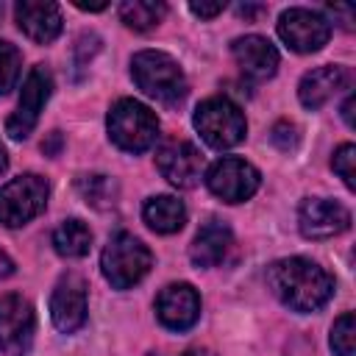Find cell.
I'll use <instances>...</instances> for the list:
<instances>
[{
	"mask_svg": "<svg viewBox=\"0 0 356 356\" xmlns=\"http://www.w3.org/2000/svg\"><path fill=\"white\" fill-rule=\"evenodd\" d=\"M273 295L292 312H317L334 295V278L312 259H278L267 270Z\"/></svg>",
	"mask_w": 356,
	"mask_h": 356,
	"instance_id": "1",
	"label": "cell"
},
{
	"mask_svg": "<svg viewBox=\"0 0 356 356\" xmlns=\"http://www.w3.org/2000/svg\"><path fill=\"white\" fill-rule=\"evenodd\" d=\"M131 78L156 103L175 106L186 97V75L178 61L161 50H142L131 58Z\"/></svg>",
	"mask_w": 356,
	"mask_h": 356,
	"instance_id": "2",
	"label": "cell"
},
{
	"mask_svg": "<svg viewBox=\"0 0 356 356\" xmlns=\"http://www.w3.org/2000/svg\"><path fill=\"white\" fill-rule=\"evenodd\" d=\"M106 128H108L111 142L120 150H128V153L147 150L159 136L156 114L145 103H139L134 97H122V100H117L111 106V111L106 117Z\"/></svg>",
	"mask_w": 356,
	"mask_h": 356,
	"instance_id": "3",
	"label": "cell"
},
{
	"mask_svg": "<svg viewBox=\"0 0 356 356\" xmlns=\"http://www.w3.org/2000/svg\"><path fill=\"white\" fill-rule=\"evenodd\" d=\"M150 264H153L150 248L125 231L111 236L100 256V270L114 289H128V286L139 284L147 275Z\"/></svg>",
	"mask_w": 356,
	"mask_h": 356,
	"instance_id": "4",
	"label": "cell"
},
{
	"mask_svg": "<svg viewBox=\"0 0 356 356\" xmlns=\"http://www.w3.org/2000/svg\"><path fill=\"white\" fill-rule=\"evenodd\" d=\"M195 128L214 150H228L245 139L248 122L239 106L228 97H209L195 108Z\"/></svg>",
	"mask_w": 356,
	"mask_h": 356,
	"instance_id": "5",
	"label": "cell"
},
{
	"mask_svg": "<svg viewBox=\"0 0 356 356\" xmlns=\"http://www.w3.org/2000/svg\"><path fill=\"white\" fill-rule=\"evenodd\" d=\"M47 195H50V186L36 172H25L8 181L6 186H0V225L19 228L31 222L39 211H44Z\"/></svg>",
	"mask_w": 356,
	"mask_h": 356,
	"instance_id": "6",
	"label": "cell"
},
{
	"mask_svg": "<svg viewBox=\"0 0 356 356\" xmlns=\"http://www.w3.org/2000/svg\"><path fill=\"white\" fill-rule=\"evenodd\" d=\"M261 184L259 170L236 156H225L220 161H214L206 172V186L211 189V195H217L225 203H242L248 200Z\"/></svg>",
	"mask_w": 356,
	"mask_h": 356,
	"instance_id": "7",
	"label": "cell"
},
{
	"mask_svg": "<svg viewBox=\"0 0 356 356\" xmlns=\"http://www.w3.org/2000/svg\"><path fill=\"white\" fill-rule=\"evenodd\" d=\"M33 306L17 292L0 295V350L8 356H25L33 345Z\"/></svg>",
	"mask_w": 356,
	"mask_h": 356,
	"instance_id": "8",
	"label": "cell"
},
{
	"mask_svg": "<svg viewBox=\"0 0 356 356\" xmlns=\"http://www.w3.org/2000/svg\"><path fill=\"white\" fill-rule=\"evenodd\" d=\"M278 36L295 53H317L331 36V22L312 8H286L278 17Z\"/></svg>",
	"mask_w": 356,
	"mask_h": 356,
	"instance_id": "9",
	"label": "cell"
},
{
	"mask_svg": "<svg viewBox=\"0 0 356 356\" xmlns=\"http://www.w3.org/2000/svg\"><path fill=\"white\" fill-rule=\"evenodd\" d=\"M50 92H53V78H50V72H47L42 64H36V67L28 72L25 83H22L17 111H14V114L8 117V122H6V131H8L11 139H25V136L36 128L39 114H42V108H44Z\"/></svg>",
	"mask_w": 356,
	"mask_h": 356,
	"instance_id": "10",
	"label": "cell"
},
{
	"mask_svg": "<svg viewBox=\"0 0 356 356\" xmlns=\"http://www.w3.org/2000/svg\"><path fill=\"white\" fill-rule=\"evenodd\" d=\"M159 172L178 189H192L203 178V156L186 139H172L156 153Z\"/></svg>",
	"mask_w": 356,
	"mask_h": 356,
	"instance_id": "11",
	"label": "cell"
},
{
	"mask_svg": "<svg viewBox=\"0 0 356 356\" xmlns=\"http://www.w3.org/2000/svg\"><path fill=\"white\" fill-rule=\"evenodd\" d=\"M50 317L64 334H72L86 323V284L81 275L67 273L58 278L50 295Z\"/></svg>",
	"mask_w": 356,
	"mask_h": 356,
	"instance_id": "12",
	"label": "cell"
},
{
	"mask_svg": "<svg viewBox=\"0 0 356 356\" xmlns=\"http://www.w3.org/2000/svg\"><path fill=\"white\" fill-rule=\"evenodd\" d=\"M298 225L306 239H328L350 225V214L342 203L328 200V197H309L300 203L298 211Z\"/></svg>",
	"mask_w": 356,
	"mask_h": 356,
	"instance_id": "13",
	"label": "cell"
},
{
	"mask_svg": "<svg viewBox=\"0 0 356 356\" xmlns=\"http://www.w3.org/2000/svg\"><path fill=\"white\" fill-rule=\"evenodd\" d=\"M156 317L170 331H186L200 317V295L192 284H170L156 298Z\"/></svg>",
	"mask_w": 356,
	"mask_h": 356,
	"instance_id": "14",
	"label": "cell"
},
{
	"mask_svg": "<svg viewBox=\"0 0 356 356\" xmlns=\"http://www.w3.org/2000/svg\"><path fill=\"white\" fill-rule=\"evenodd\" d=\"M231 56H234L236 67L242 70V75H248L250 81H267L278 70V50L273 47L270 39L256 36V33L234 39Z\"/></svg>",
	"mask_w": 356,
	"mask_h": 356,
	"instance_id": "15",
	"label": "cell"
},
{
	"mask_svg": "<svg viewBox=\"0 0 356 356\" xmlns=\"http://www.w3.org/2000/svg\"><path fill=\"white\" fill-rule=\"evenodd\" d=\"M350 83V72L348 67H339V64H323L317 70H309L300 83H298V97L306 108L317 111L323 108L334 95H339L342 89H348Z\"/></svg>",
	"mask_w": 356,
	"mask_h": 356,
	"instance_id": "16",
	"label": "cell"
},
{
	"mask_svg": "<svg viewBox=\"0 0 356 356\" xmlns=\"http://www.w3.org/2000/svg\"><path fill=\"white\" fill-rule=\"evenodd\" d=\"M14 19H17L19 31L39 44H47L61 33V8L56 3L19 0L14 6Z\"/></svg>",
	"mask_w": 356,
	"mask_h": 356,
	"instance_id": "17",
	"label": "cell"
},
{
	"mask_svg": "<svg viewBox=\"0 0 356 356\" xmlns=\"http://www.w3.org/2000/svg\"><path fill=\"white\" fill-rule=\"evenodd\" d=\"M234 245V236H231V228L220 220H209L192 239L189 245V259L195 267H217L220 261H225L228 250Z\"/></svg>",
	"mask_w": 356,
	"mask_h": 356,
	"instance_id": "18",
	"label": "cell"
},
{
	"mask_svg": "<svg viewBox=\"0 0 356 356\" xmlns=\"http://www.w3.org/2000/svg\"><path fill=\"white\" fill-rule=\"evenodd\" d=\"M142 217L145 222L156 231V234H175L184 228L186 222V209L178 197L172 195H156V197H147L145 206H142Z\"/></svg>",
	"mask_w": 356,
	"mask_h": 356,
	"instance_id": "19",
	"label": "cell"
},
{
	"mask_svg": "<svg viewBox=\"0 0 356 356\" xmlns=\"http://www.w3.org/2000/svg\"><path fill=\"white\" fill-rule=\"evenodd\" d=\"M89 245H92V231L83 220H64L56 231H53V248L58 256H67V259H81L89 253Z\"/></svg>",
	"mask_w": 356,
	"mask_h": 356,
	"instance_id": "20",
	"label": "cell"
},
{
	"mask_svg": "<svg viewBox=\"0 0 356 356\" xmlns=\"http://www.w3.org/2000/svg\"><path fill=\"white\" fill-rule=\"evenodd\" d=\"M167 14V6L161 0H125L120 3V19L134 31H150L156 28Z\"/></svg>",
	"mask_w": 356,
	"mask_h": 356,
	"instance_id": "21",
	"label": "cell"
},
{
	"mask_svg": "<svg viewBox=\"0 0 356 356\" xmlns=\"http://www.w3.org/2000/svg\"><path fill=\"white\" fill-rule=\"evenodd\" d=\"M75 186H78L81 197H83L89 206H95V209H111V206L117 203V195H120L114 178H108V175H103V172L81 175Z\"/></svg>",
	"mask_w": 356,
	"mask_h": 356,
	"instance_id": "22",
	"label": "cell"
},
{
	"mask_svg": "<svg viewBox=\"0 0 356 356\" xmlns=\"http://www.w3.org/2000/svg\"><path fill=\"white\" fill-rule=\"evenodd\" d=\"M19 70H22L19 50L8 42H0V95H8L14 89V83L19 81Z\"/></svg>",
	"mask_w": 356,
	"mask_h": 356,
	"instance_id": "23",
	"label": "cell"
},
{
	"mask_svg": "<svg viewBox=\"0 0 356 356\" xmlns=\"http://www.w3.org/2000/svg\"><path fill=\"white\" fill-rule=\"evenodd\" d=\"M353 334H356V320L350 312L339 314L337 323L331 325V350L337 356H356L353 350Z\"/></svg>",
	"mask_w": 356,
	"mask_h": 356,
	"instance_id": "24",
	"label": "cell"
},
{
	"mask_svg": "<svg viewBox=\"0 0 356 356\" xmlns=\"http://www.w3.org/2000/svg\"><path fill=\"white\" fill-rule=\"evenodd\" d=\"M353 161H356V147L348 142V145H339L334 159H331V167L334 172L342 178V184L348 189H356V170H353Z\"/></svg>",
	"mask_w": 356,
	"mask_h": 356,
	"instance_id": "25",
	"label": "cell"
},
{
	"mask_svg": "<svg viewBox=\"0 0 356 356\" xmlns=\"http://www.w3.org/2000/svg\"><path fill=\"white\" fill-rule=\"evenodd\" d=\"M270 142H273L281 153H292V150L298 147V142H300L298 125H295V122H289V120L275 122V125H273V131H270Z\"/></svg>",
	"mask_w": 356,
	"mask_h": 356,
	"instance_id": "26",
	"label": "cell"
},
{
	"mask_svg": "<svg viewBox=\"0 0 356 356\" xmlns=\"http://www.w3.org/2000/svg\"><path fill=\"white\" fill-rule=\"evenodd\" d=\"M222 8H225V3L222 0H217V3H189V11L195 14V17H200V19H211V17H217V14H222Z\"/></svg>",
	"mask_w": 356,
	"mask_h": 356,
	"instance_id": "27",
	"label": "cell"
},
{
	"mask_svg": "<svg viewBox=\"0 0 356 356\" xmlns=\"http://www.w3.org/2000/svg\"><path fill=\"white\" fill-rule=\"evenodd\" d=\"M58 147H61V134H58V131H53V134L47 136V142H42V150H44L47 156H56V153H58Z\"/></svg>",
	"mask_w": 356,
	"mask_h": 356,
	"instance_id": "28",
	"label": "cell"
},
{
	"mask_svg": "<svg viewBox=\"0 0 356 356\" xmlns=\"http://www.w3.org/2000/svg\"><path fill=\"white\" fill-rule=\"evenodd\" d=\"M353 106H356V97L350 95V97L345 100V106H342V120H345V125H348V128H356V120H353Z\"/></svg>",
	"mask_w": 356,
	"mask_h": 356,
	"instance_id": "29",
	"label": "cell"
},
{
	"mask_svg": "<svg viewBox=\"0 0 356 356\" xmlns=\"http://www.w3.org/2000/svg\"><path fill=\"white\" fill-rule=\"evenodd\" d=\"M11 273H14V261L8 259L6 250H0V278H8Z\"/></svg>",
	"mask_w": 356,
	"mask_h": 356,
	"instance_id": "30",
	"label": "cell"
},
{
	"mask_svg": "<svg viewBox=\"0 0 356 356\" xmlns=\"http://www.w3.org/2000/svg\"><path fill=\"white\" fill-rule=\"evenodd\" d=\"M75 6L81 11H103L106 8V3H81V0H75Z\"/></svg>",
	"mask_w": 356,
	"mask_h": 356,
	"instance_id": "31",
	"label": "cell"
},
{
	"mask_svg": "<svg viewBox=\"0 0 356 356\" xmlns=\"http://www.w3.org/2000/svg\"><path fill=\"white\" fill-rule=\"evenodd\" d=\"M259 11H264L261 6H239V14L242 17H253V14H259Z\"/></svg>",
	"mask_w": 356,
	"mask_h": 356,
	"instance_id": "32",
	"label": "cell"
},
{
	"mask_svg": "<svg viewBox=\"0 0 356 356\" xmlns=\"http://www.w3.org/2000/svg\"><path fill=\"white\" fill-rule=\"evenodd\" d=\"M184 356H214L211 350H206V348H192V350H186Z\"/></svg>",
	"mask_w": 356,
	"mask_h": 356,
	"instance_id": "33",
	"label": "cell"
},
{
	"mask_svg": "<svg viewBox=\"0 0 356 356\" xmlns=\"http://www.w3.org/2000/svg\"><path fill=\"white\" fill-rule=\"evenodd\" d=\"M8 167V156H6V147H3V142H0V172Z\"/></svg>",
	"mask_w": 356,
	"mask_h": 356,
	"instance_id": "34",
	"label": "cell"
},
{
	"mask_svg": "<svg viewBox=\"0 0 356 356\" xmlns=\"http://www.w3.org/2000/svg\"><path fill=\"white\" fill-rule=\"evenodd\" d=\"M147 356H164V353H147Z\"/></svg>",
	"mask_w": 356,
	"mask_h": 356,
	"instance_id": "35",
	"label": "cell"
},
{
	"mask_svg": "<svg viewBox=\"0 0 356 356\" xmlns=\"http://www.w3.org/2000/svg\"><path fill=\"white\" fill-rule=\"evenodd\" d=\"M0 17H3V3H0Z\"/></svg>",
	"mask_w": 356,
	"mask_h": 356,
	"instance_id": "36",
	"label": "cell"
}]
</instances>
